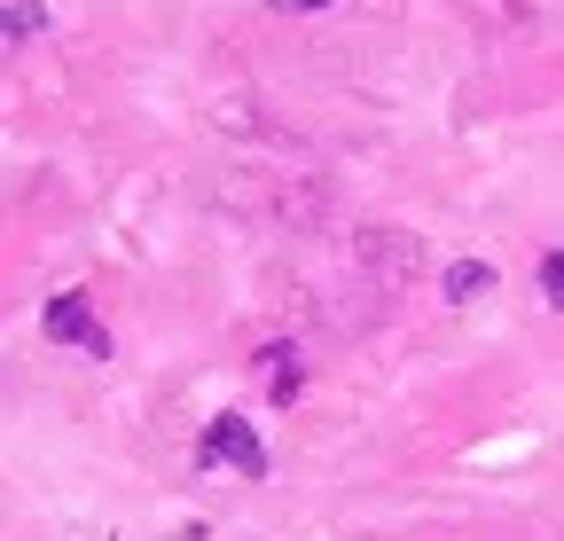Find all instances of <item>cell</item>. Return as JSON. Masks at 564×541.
I'll return each mask as SVG.
<instances>
[{
    "instance_id": "obj_1",
    "label": "cell",
    "mask_w": 564,
    "mask_h": 541,
    "mask_svg": "<svg viewBox=\"0 0 564 541\" xmlns=\"http://www.w3.org/2000/svg\"><path fill=\"white\" fill-rule=\"evenodd\" d=\"M40 329H47V346H79L87 361H110V329L95 322V306H87L79 291H63V299H47Z\"/></svg>"
},
{
    "instance_id": "obj_2",
    "label": "cell",
    "mask_w": 564,
    "mask_h": 541,
    "mask_svg": "<svg viewBox=\"0 0 564 541\" xmlns=\"http://www.w3.org/2000/svg\"><path fill=\"white\" fill-rule=\"evenodd\" d=\"M196 455H204V463H228V470H243V479H267V447L251 440V424H243V416H212Z\"/></svg>"
},
{
    "instance_id": "obj_3",
    "label": "cell",
    "mask_w": 564,
    "mask_h": 541,
    "mask_svg": "<svg viewBox=\"0 0 564 541\" xmlns=\"http://www.w3.org/2000/svg\"><path fill=\"white\" fill-rule=\"evenodd\" d=\"M494 291V267L486 259H455L447 267V299H486Z\"/></svg>"
},
{
    "instance_id": "obj_4",
    "label": "cell",
    "mask_w": 564,
    "mask_h": 541,
    "mask_svg": "<svg viewBox=\"0 0 564 541\" xmlns=\"http://www.w3.org/2000/svg\"><path fill=\"white\" fill-rule=\"evenodd\" d=\"M267 361H274V369H267V392L291 400V392H299V354H291V346H267Z\"/></svg>"
},
{
    "instance_id": "obj_5",
    "label": "cell",
    "mask_w": 564,
    "mask_h": 541,
    "mask_svg": "<svg viewBox=\"0 0 564 541\" xmlns=\"http://www.w3.org/2000/svg\"><path fill=\"white\" fill-rule=\"evenodd\" d=\"M32 32H47V9L40 0H9V40H32Z\"/></svg>"
},
{
    "instance_id": "obj_6",
    "label": "cell",
    "mask_w": 564,
    "mask_h": 541,
    "mask_svg": "<svg viewBox=\"0 0 564 541\" xmlns=\"http://www.w3.org/2000/svg\"><path fill=\"white\" fill-rule=\"evenodd\" d=\"M541 291L564 306V251H549V259H541Z\"/></svg>"
},
{
    "instance_id": "obj_7",
    "label": "cell",
    "mask_w": 564,
    "mask_h": 541,
    "mask_svg": "<svg viewBox=\"0 0 564 541\" xmlns=\"http://www.w3.org/2000/svg\"><path fill=\"white\" fill-rule=\"evenodd\" d=\"M267 9H329V0H267Z\"/></svg>"
}]
</instances>
